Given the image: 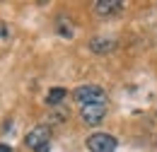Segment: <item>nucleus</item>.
<instances>
[{"mask_svg": "<svg viewBox=\"0 0 157 152\" xmlns=\"http://www.w3.org/2000/svg\"><path fill=\"white\" fill-rule=\"evenodd\" d=\"M0 152H12V147L10 145H0Z\"/></svg>", "mask_w": 157, "mask_h": 152, "instance_id": "nucleus-8", "label": "nucleus"}, {"mask_svg": "<svg viewBox=\"0 0 157 152\" xmlns=\"http://www.w3.org/2000/svg\"><path fill=\"white\" fill-rule=\"evenodd\" d=\"M114 46H116V41H114V39H101V36H97V39H92V41H90V48H92L94 53H109V51H114Z\"/></svg>", "mask_w": 157, "mask_h": 152, "instance_id": "nucleus-6", "label": "nucleus"}, {"mask_svg": "<svg viewBox=\"0 0 157 152\" xmlns=\"http://www.w3.org/2000/svg\"><path fill=\"white\" fill-rule=\"evenodd\" d=\"M87 150L90 152H114L116 150V138L109 133H94L87 138Z\"/></svg>", "mask_w": 157, "mask_h": 152, "instance_id": "nucleus-2", "label": "nucleus"}, {"mask_svg": "<svg viewBox=\"0 0 157 152\" xmlns=\"http://www.w3.org/2000/svg\"><path fill=\"white\" fill-rule=\"evenodd\" d=\"M65 94H68V92H65L63 87H53V89H48V94H46V104H48V106H58L60 101L65 99Z\"/></svg>", "mask_w": 157, "mask_h": 152, "instance_id": "nucleus-7", "label": "nucleus"}, {"mask_svg": "<svg viewBox=\"0 0 157 152\" xmlns=\"http://www.w3.org/2000/svg\"><path fill=\"white\" fill-rule=\"evenodd\" d=\"M48 140H51L48 126H36V128H32V131L27 133V138H24L27 147H32V150H39L41 145H48Z\"/></svg>", "mask_w": 157, "mask_h": 152, "instance_id": "nucleus-3", "label": "nucleus"}, {"mask_svg": "<svg viewBox=\"0 0 157 152\" xmlns=\"http://www.w3.org/2000/svg\"><path fill=\"white\" fill-rule=\"evenodd\" d=\"M48 147H51V145H41V147H39L36 152H48Z\"/></svg>", "mask_w": 157, "mask_h": 152, "instance_id": "nucleus-9", "label": "nucleus"}, {"mask_svg": "<svg viewBox=\"0 0 157 152\" xmlns=\"http://www.w3.org/2000/svg\"><path fill=\"white\" fill-rule=\"evenodd\" d=\"M80 116L87 126H99L106 116V104H90V106H82L80 109Z\"/></svg>", "mask_w": 157, "mask_h": 152, "instance_id": "nucleus-4", "label": "nucleus"}, {"mask_svg": "<svg viewBox=\"0 0 157 152\" xmlns=\"http://www.w3.org/2000/svg\"><path fill=\"white\" fill-rule=\"evenodd\" d=\"M121 7H123L121 0H97V2H94V12H97V15H114Z\"/></svg>", "mask_w": 157, "mask_h": 152, "instance_id": "nucleus-5", "label": "nucleus"}, {"mask_svg": "<svg viewBox=\"0 0 157 152\" xmlns=\"http://www.w3.org/2000/svg\"><path fill=\"white\" fill-rule=\"evenodd\" d=\"M73 99L80 106H90V104H106V92L99 85H82L73 92Z\"/></svg>", "mask_w": 157, "mask_h": 152, "instance_id": "nucleus-1", "label": "nucleus"}]
</instances>
